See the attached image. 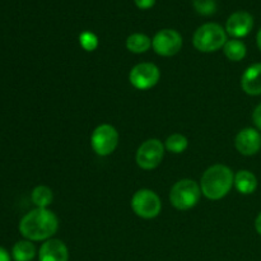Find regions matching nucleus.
<instances>
[{"label":"nucleus","mask_w":261,"mask_h":261,"mask_svg":"<svg viewBox=\"0 0 261 261\" xmlns=\"http://www.w3.org/2000/svg\"><path fill=\"white\" fill-rule=\"evenodd\" d=\"M59 229L58 216L47 208L28 212L19 222V232L28 241H47Z\"/></svg>","instance_id":"f257e3e1"},{"label":"nucleus","mask_w":261,"mask_h":261,"mask_svg":"<svg viewBox=\"0 0 261 261\" xmlns=\"http://www.w3.org/2000/svg\"><path fill=\"white\" fill-rule=\"evenodd\" d=\"M234 184V175L228 166L213 165L206 168L200 178L201 195L209 200H221L229 194Z\"/></svg>","instance_id":"f03ea898"},{"label":"nucleus","mask_w":261,"mask_h":261,"mask_svg":"<svg viewBox=\"0 0 261 261\" xmlns=\"http://www.w3.org/2000/svg\"><path fill=\"white\" fill-rule=\"evenodd\" d=\"M227 32L218 23H205L195 31L193 45L200 53H216L224 47L227 42Z\"/></svg>","instance_id":"7ed1b4c3"},{"label":"nucleus","mask_w":261,"mask_h":261,"mask_svg":"<svg viewBox=\"0 0 261 261\" xmlns=\"http://www.w3.org/2000/svg\"><path fill=\"white\" fill-rule=\"evenodd\" d=\"M200 198V185L191 178L178 180L170 191V203L177 211H190L198 205Z\"/></svg>","instance_id":"20e7f679"},{"label":"nucleus","mask_w":261,"mask_h":261,"mask_svg":"<svg viewBox=\"0 0 261 261\" xmlns=\"http://www.w3.org/2000/svg\"><path fill=\"white\" fill-rule=\"evenodd\" d=\"M135 216L142 219H154L162 211V201L160 196L150 189H140L133 195L130 201Z\"/></svg>","instance_id":"39448f33"},{"label":"nucleus","mask_w":261,"mask_h":261,"mask_svg":"<svg viewBox=\"0 0 261 261\" xmlns=\"http://www.w3.org/2000/svg\"><path fill=\"white\" fill-rule=\"evenodd\" d=\"M119 145V133L111 124H101L92 132L91 147L99 157H107Z\"/></svg>","instance_id":"423d86ee"},{"label":"nucleus","mask_w":261,"mask_h":261,"mask_svg":"<svg viewBox=\"0 0 261 261\" xmlns=\"http://www.w3.org/2000/svg\"><path fill=\"white\" fill-rule=\"evenodd\" d=\"M165 144L157 138H152L139 145L135 155V161L139 168L150 171L157 168L165 157Z\"/></svg>","instance_id":"0eeeda50"},{"label":"nucleus","mask_w":261,"mask_h":261,"mask_svg":"<svg viewBox=\"0 0 261 261\" xmlns=\"http://www.w3.org/2000/svg\"><path fill=\"white\" fill-rule=\"evenodd\" d=\"M161 71L153 63H139L130 70L129 82L135 89L148 91L158 84Z\"/></svg>","instance_id":"6e6552de"},{"label":"nucleus","mask_w":261,"mask_h":261,"mask_svg":"<svg viewBox=\"0 0 261 261\" xmlns=\"http://www.w3.org/2000/svg\"><path fill=\"white\" fill-rule=\"evenodd\" d=\"M152 48L160 56H175L182 48V37L176 30H161L153 37Z\"/></svg>","instance_id":"1a4fd4ad"},{"label":"nucleus","mask_w":261,"mask_h":261,"mask_svg":"<svg viewBox=\"0 0 261 261\" xmlns=\"http://www.w3.org/2000/svg\"><path fill=\"white\" fill-rule=\"evenodd\" d=\"M234 147L242 155H255L261 149V134L256 127H245L237 133Z\"/></svg>","instance_id":"9d476101"},{"label":"nucleus","mask_w":261,"mask_h":261,"mask_svg":"<svg viewBox=\"0 0 261 261\" xmlns=\"http://www.w3.org/2000/svg\"><path fill=\"white\" fill-rule=\"evenodd\" d=\"M254 28V18L249 12H234L233 14L229 15L226 23V32L233 38L246 37Z\"/></svg>","instance_id":"9b49d317"},{"label":"nucleus","mask_w":261,"mask_h":261,"mask_svg":"<svg viewBox=\"0 0 261 261\" xmlns=\"http://www.w3.org/2000/svg\"><path fill=\"white\" fill-rule=\"evenodd\" d=\"M40 261H69V251L61 240L50 239L43 242L38 252Z\"/></svg>","instance_id":"f8f14e48"},{"label":"nucleus","mask_w":261,"mask_h":261,"mask_svg":"<svg viewBox=\"0 0 261 261\" xmlns=\"http://www.w3.org/2000/svg\"><path fill=\"white\" fill-rule=\"evenodd\" d=\"M241 88L249 96L261 94V63L250 65L241 75Z\"/></svg>","instance_id":"ddd939ff"},{"label":"nucleus","mask_w":261,"mask_h":261,"mask_svg":"<svg viewBox=\"0 0 261 261\" xmlns=\"http://www.w3.org/2000/svg\"><path fill=\"white\" fill-rule=\"evenodd\" d=\"M233 186L236 190L242 195H250L254 194L257 189V178L251 171L240 170L234 173Z\"/></svg>","instance_id":"4468645a"},{"label":"nucleus","mask_w":261,"mask_h":261,"mask_svg":"<svg viewBox=\"0 0 261 261\" xmlns=\"http://www.w3.org/2000/svg\"><path fill=\"white\" fill-rule=\"evenodd\" d=\"M152 47V40L144 33H133L126 38V48L133 54H144Z\"/></svg>","instance_id":"2eb2a0df"},{"label":"nucleus","mask_w":261,"mask_h":261,"mask_svg":"<svg viewBox=\"0 0 261 261\" xmlns=\"http://www.w3.org/2000/svg\"><path fill=\"white\" fill-rule=\"evenodd\" d=\"M12 256L14 261H31L36 256V247L32 241L22 240L13 246Z\"/></svg>","instance_id":"dca6fc26"},{"label":"nucleus","mask_w":261,"mask_h":261,"mask_svg":"<svg viewBox=\"0 0 261 261\" xmlns=\"http://www.w3.org/2000/svg\"><path fill=\"white\" fill-rule=\"evenodd\" d=\"M223 53L226 58L231 61H241L244 60L245 56L247 54V47L242 41L236 40H228L223 47Z\"/></svg>","instance_id":"f3484780"},{"label":"nucleus","mask_w":261,"mask_h":261,"mask_svg":"<svg viewBox=\"0 0 261 261\" xmlns=\"http://www.w3.org/2000/svg\"><path fill=\"white\" fill-rule=\"evenodd\" d=\"M31 200L35 204L36 208H47L54 200L53 190L45 185L36 186L31 194Z\"/></svg>","instance_id":"a211bd4d"},{"label":"nucleus","mask_w":261,"mask_h":261,"mask_svg":"<svg viewBox=\"0 0 261 261\" xmlns=\"http://www.w3.org/2000/svg\"><path fill=\"white\" fill-rule=\"evenodd\" d=\"M189 147V140L185 135L182 134H176L170 135V137L166 139L165 142V148L170 153H173V154H181V153L185 152Z\"/></svg>","instance_id":"6ab92c4d"},{"label":"nucleus","mask_w":261,"mask_h":261,"mask_svg":"<svg viewBox=\"0 0 261 261\" xmlns=\"http://www.w3.org/2000/svg\"><path fill=\"white\" fill-rule=\"evenodd\" d=\"M79 43L87 53H92L98 47V37L91 31H84L79 35Z\"/></svg>","instance_id":"aec40b11"},{"label":"nucleus","mask_w":261,"mask_h":261,"mask_svg":"<svg viewBox=\"0 0 261 261\" xmlns=\"http://www.w3.org/2000/svg\"><path fill=\"white\" fill-rule=\"evenodd\" d=\"M193 5L200 15H212L217 12L216 0H193Z\"/></svg>","instance_id":"412c9836"},{"label":"nucleus","mask_w":261,"mask_h":261,"mask_svg":"<svg viewBox=\"0 0 261 261\" xmlns=\"http://www.w3.org/2000/svg\"><path fill=\"white\" fill-rule=\"evenodd\" d=\"M252 122H254L255 127L261 132V103L257 105L252 112Z\"/></svg>","instance_id":"4be33fe9"},{"label":"nucleus","mask_w":261,"mask_h":261,"mask_svg":"<svg viewBox=\"0 0 261 261\" xmlns=\"http://www.w3.org/2000/svg\"><path fill=\"white\" fill-rule=\"evenodd\" d=\"M134 2H135V5H137L139 9H143V10L150 9V8L155 4V0H134Z\"/></svg>","instance_id":"5701e85b"},{"label":"nucleus","mask_w":261,"mask_h":261,"mask_svg":"<svg viewBox=\"0 0 261 261\" xmlns=\"http://www.w3.org/2000/svg\"><path fill=\"white\" fill-rule=\"evenodd\" d=\"M0 261H10V255L4 247L0 246Z\"/></svg>","instance_id":"b1692460"},{"label":"nucleus","mask_w":261,"mask_h":261,"mask_svg":"<svg viewBox=\"0 0 261 261\" xmlns=\"http://www.w3.org/2000/svg\"><path fill=\"white\" fill-rule=\"evenodd\" d=\"M255 229H256L257 233L261 236V212L257 214L256 219H255Z\"/></svg>","instance_id":"393cba45"},{"label":"nucleus","mask_w":261,"mask_h":261,"mask_svg":"<svg viewBox=\"0 0 261 261\" xmlns=\"http://www.w3.org/2000/svg\"><path fill=\"white\" fill-rule=\"evenodd\" d=\"M256 43H257V47H259V50L261 51V28L256 35Z\"/></svg>","instance_id":"a878e982"}]
</instances>
